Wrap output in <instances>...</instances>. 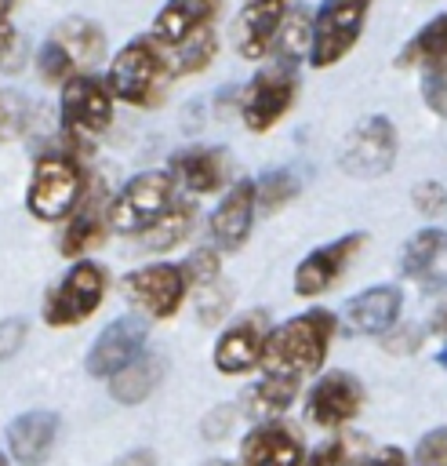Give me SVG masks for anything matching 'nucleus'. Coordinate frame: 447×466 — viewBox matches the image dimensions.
Listing matches in <instances>:
<instances>
[{
    "label": "nucleus",
    "instance_id": "nucleus-1",
    "mask_svg": "<svg viewBox=\"0 0 447 466\" xmlns=\"http://www.w3.org/2000/svg\"><path fill=\"white\" fill-rule=\"evenodd\" d=\"M334 328L338 324H334L331 309H305V313L291 317L287 324H280L265 335L262 368L269 375H291V379L313 375L327 357Z\"/></svg>",
    "mask_w": 447,
    "mask_h": 466
},
{
    "label": "nucleus",
    "instance_id": "nucleus-2",
    "mask_svg": "<svg viewBox=\"0 0 447 466\" xmlns=\"http://www.w3.org/2000/svg\"><path fill=\"white\" fill-rule=\"evenodd\" d=\"M174 80L171 73V58L167 51L153 40V36H134L127 40L105 73V87L113 98L127 102V106H156L167 91V84Z\"/></svg>",
    "mask_w": 447,
    "mask_h": 466
},
{
    "label": "nucleus",
    "instance_id": "nucleus-3",
    "mask_svg": "<svg viewBox=\"0 0 447 466\" xmlns=\"http://www.w3.org/2000/svg\"><path fill=\"white\" fill-rule=\"evenodd\" d=\"M84 189H87V175L76 164V157L44 153L33 164V178H29V189H25V208L40 222H58V218L73 215Z\"/></svg>",
    "mask_w": 447,
    "mask_h": 466
},
{
    "label": "nucleus",
    "instance_id": "nucleus-4",
    "mask_svg": "<svg viewBox=\"0 0 447 466\" xmlns=\"http://www.w3.org/2000/svg\"><path fill=\"white\" fill-rule=\"evenodd\" d=\"M174 178L171 171H142L124 182V189L109 200V229L124 237L149 233L174 208Z\"/></svg>",
    "mask_w": 447,
    "mask_h": 466
},
{
    "label": "nucleus",
    "instance_id": "nucleus-5",
    "mask_svg": "<svg viewBox=\"0 0 447 466\" xmlns=\"http://www.w3.org/2000/svg\"><path fill=\"white\" fill-rule=\"evenodd\" d=\"M371 0H323L313 11V33H309V66L327 69L338 66L360 40L367 25Z\"/></svg>",
    "mask_w": 447,
    "mask_h": 466
},
{
    "label": "nucleus",
    "instance_id": "nucleus-6",
    "mask_svg": "<svg viewBox=\"0 0 447 466\" xmlns=\"http://www.w3.org/2000/svg\"><path fill=\"white\" fill-rule=\"evenodd\" d=\"M105 299V269L91 258H80L69 266V273L47 291L44 299V320L51 328H76L87 320Z\"/></svg>",
    "mask_w": 447,
    "mask_h": 466
},
{
    "label": "nucleus",
    "instance_id": "nucleus-7",
    "mask_svg": "<svg viewBox=\"0 0 447 466\" xmlns=\"http://www.w3.org/2000/svg\"><path fill=\"white\" fill-rule=\"evenodd\" d=\"M294 98H298V73H294V66L273 62L262 73H254L251 84L243 87V95H240V120H243L247 131L262 135V131L276 127L287 116Z\"/></svg>",
    "mask_w": 447,
    "mask_h": 466
},
{
    "label": "nucleus",
    "instance_id": "nucleus-8",
    "mask_svg": "<svg viewBox=\"0 0 447 466\" xmlns=\"http://www.w3.org/2000/svg\"><path fill=\"white\" fill-rule=\"evenodd\" d=\"M396 164V127L389 116H363L342 142L338 167L353 178H382Z\"/></svg>",
    "mask_w": 447,
    "mask_h": 466
},
{
    "label": "nucleus",
    "instance_id": "nucleus-9",
    "mask_svg": "<svg viewBox=\"0 0 447 466\" xmlns=\"http://www.w3.org/2000/svg\"><path fill=\"white\" fill-rule=\"evenodd\" d=\"M113 124V95L94 73H76L62 84V127L69 138L102 135Z\"/></svg>",
    "mask_w": 447,
    "mask_h": 466
},
{
    "label": "nucleus",
    "instance_id": "nucleus-10",
    "mask_svg": "<svg viewBox=\"0 0 447 466\" xmlns=\"http://www.w3.org/2000/svg\"><path fill=\"white\" fill-rule=\"evenodd\" d=\"M124 291L134 306H142L149 317L156 320H167L178 313L189 284L182 277V266H171V262H153V266H142V269H131L124 277Z\"/></svg>",
    "mask_w": 447,
    "mask_h": 466
},
{
    "label": "nucleus",
    "instance_id": "nucleus-11",
    "mask_svg": "<svg viewBox=\"0 0 447 466\" xmlns=\"http://www.w3.org/2000/svg\"><path fill=\"white\" fill-rule=\"evenodd\" d=\"M363 233H345L331 244H320L313 248L298 266H294V295L302 299H313V295H323L327 288H334L342 280V273L349 269V262L356 258V251L363 248Z\"/></svg>",
    "mask_w": 447,
    "mask_h": 466
},
{
    "label": "nucleus",
    "instance_id": "nucleus-12",
    "mask_svg": "<svg viewBox=\"0 0 447 466\" xmlns=\"http://www.w3.org/2000/svg\"><path fill=\"white\" fill-rule=\"evenodd\" d=\"M145 335H149V324L142 317H120V320L105 324L87 350V360H84L87 375L91 379H113L120 368H127L142 353Z\"/></svg>",
    "mask_w": 447,
    "mask_h": 466
},
{
    "label": "nucleus",
    "instance_id": "nucleus-13",
    "mask_svg": "<svg viewBox=\"0 0 447 466\" xmlns=\"http://www.w3.org/2000/svg\"><path fill=\"white\" fill-rule=\"evenodd\" d=\"M360 408H363V386L349 371H327V375H320L316 386L305 397L309 422H316L323 430L345 426L349 419H356Z\"/></svg>",
    "mask_w": 447,
    "mask_h": 466
},
{
    "label": "nucleus",
    "instance_id": "nucleus-14",
    "mask_svg": "<svg viewBox=\"0 0 447 466\" xmlns=\"http://www.w3.org/2000/svg\"><path fill=\"white\" fill-rule=\"evenodd\" d=\"M291 0H243L240 15L233 18V47L240 58L258 62L273 51V40L283 25Z\"/></svg>",
    "mask_w": 447,
    "mask_h": 466
},
{
    "label": "nucleus",
    "instance_id": "nucleus-15",
    "mask_svg": "<svg viewBox=\"0 0 447 466\" xmlns=\"http://www.w3.org/2000/svg\"><path fill=\"white\" fill-rule=\"evenodd\" d=\"M265 313H247L243 320H236L233 328H225L214 342V368L222 375H243L251 368L262 364V350H265Z\"/></svg>",
    "mask_w": 447,
    "mask_h": 466
},
{
    "label": "nucleus",
    "instance_id": "nucleus-16",
    "mask_svg": "<svg viewBox=\"0 0 447 466\" xmlns=\"http://www.w3.org/2000/svg\"><path fill=\"white\" fill-rule=\"evenodd\" d=\"M403 291L396 284H374L345 302V331L349 335H385L400 324Z\"/></svg>",
    "mask_w": 447,
    "mask_h": 466
},
{
    "label": "nucleus",
    "instance_id": "nucleus-17",
    "mask_svg": "<svg viewBox=\"0 0 447 466\" xmlns=\"http://www.w3.org/2000/svg\"><path fill=\"white\" fill-rule=\"evenodd\" d=\"M254 182L251 178H240L233 182V189L222 197V204L211 211V237L222 251H240L247 233H251V222H254Z\"/></svg>",
    "mask_w": 447,
    "mask_h": 466
},
{
    "label": "nucleus",
    "instance_id": "nucleus-18",
    "mask_svg": "<svg viewBox=\"0 0 447 466\" xmlns=\"http://www.w3.org/2000/svg\"><path fill=\"white\" fill-rule=\"evenodd\" d=\"M240 462L243 466H302L305 462V448H302V437L291 426L262 422L243 437Z\"/></svg>",
    "mask_w": 447,
    "mask_h": 466
},
{
    "label": "nucleus",
    "instance_id": "nucleus-19",
    "mask_svg": "<svg viewBox=\"0 0 447 466\" xmlns=\"http://www.w3.org/2000/svg\"><path fill=\"white\" fill-rule=\"evenodd\" d=\"M55 437H58V415L55 411H25L18 419H11L7 426V451L18 466H40L51 448H55Z\"/></svg>",
    "mask_w": 447,
    "mask_h": 466
},
{
    "label": "nucleus",
    "instance_id": "nucleus-20",
    "mask_svg": "<svg viewBox=\"0 0 447 466\" xmlns=\"http://www.w3.org/2000/svg\"><path fill=\"white\" fill-rule=\"evenodd\" d=\"M214 11H218V0H167V4L156 11V18H153L149 36H153L160 47H178V44L189 40L193 33L211 29Z\"/></svg>",
    "mask_w": 447,
    "mask_h": 466
},
{
    "label": "nucleus",
    "instance_id": "nucleus-21",
    "mask_svg": "<svg viewBox=\"0 0 447 466\" xmlns=\"http://www.w3.org/2000/svg\"><path fill=\"white\" fill-rule=\"evenodd\" d=\"M171 178L182 182L189 193H214L229 178V157L225 149H214V146L182 149L171 157Z\"/></svg>",
    "mask_w": 447,
    "mask_h": 466
},
{
    "label": "nucleus",
    "instance_id": "nucleus-22",
    "mask_svg": "<svg viewBox=\"0 0 447 466\" xmlns=\"http://www.w3.org/2000/svg\"><path fill=\"white\" fill-rule=\"evenodd\" d=\"M105 226H109V200H105V193L94 186V193L80 197V204L73 208V215H69V222H65V233H62V240H58V251L69 255V258H73V255H84L87 248H94V244L102 240Z\"/></svg>",
    "mask_w": 447,
    "mask_h": 466
},
{
    "label": "nucleus",
    "instance_id": "nucleus-23",
    "mask_svg": "<svg viewBox=\"0 0 447 466\" xmlns=\"http://www.w3.org/2000/svg\"><path fill=\"white\" fill-rule=\"evenodd\" d=\"M51 40L65 51V58L73 62L76 73H91L102 62V55H105V33H102V25L91 22V18H80V15L62 18L51 29Z\"/></svg>",
    "mask_w": 447,
    "mask_h": 466
},
{
    "label": "nucleus",
    "instance_id": "nucleus-24",
    "mask_svg": "<svg viewBox=\"0 0 447 466\" xmlns=\"http://www.w3.org/2000/svg\"><path fill=\"white\" fill-rule=\"evenodd\" d=\"M396 69H422L440 73L447 69V15L429 18L396 55Z\"/></svg>",
    "mask_w": 447,
    "mask_h": 466
},
{
    "label": "nucleus",
    "instance_id": "nucleus-25",
    "mask_svg": "<svg viewBox=\"0 0 447 466\" xmlns=\"http://www.w3.org/2000/svg\"><path fill=\"white\" fill-rule=\"evenodd\" d=\"M164 371H167V360L160 357V353H138L127 368H120L113 379H109V397L116 400V404H142L156 386H160V379H164Z\"/></svg>",
    "mask_w": 447,
    "mask_h": 466
},
{
    "label": "nucleus",
    "instance_id": "nucleus-26",
    "mask_svg": "<svg viewBox=\"0 0 447 466\" xmlns=\"http://www.w3.org/2000/svg\"><path fill=\"white\" fill-rule=\"evenodd\" d=\"M447 255V233L429 226V229H418L407 244H403V255H400V269L414 280H429L436 277V262Z\"/></svg>",
    "mask_w": 447,
    "mask_h": 466
},
{
    "label": "nucleus",
    "instance_id": "nucleus-27",
    "mask_svg": "<svg viewBox=\"0 0 447 466\" xmlns=\"http://www.w3.org/2000/svg\"><path fill=\"white\" fill-rule=\"evenodd\" d=\"M309 33H313V11L291 7L283 15V25H280L269 55H276V62H283V66H298L309 55Z\"/></svg>",
    "mask_w": 447,
    "mask_h": 466
},
{
    "label": "nucleus",
    "instance_id": "nucleus-28",
    "mask_svg": "<svg viewBox=\"0 0 447 466\" xmlns=\"http://www.w3.org/2000/svg\"><path fill=\"white\" fill-rule=\"evenodd\" d=\"M298 397V379L291 375H269L262 382H254L247 393H243V404L251 415H280L291 408V400Z\"/></svg>",
    "mask_w": 447,
    "mask_h": 466
},
{
    "label": "nucleus",
    "instance_id": "nucleus-29",
    "mask_svg": "<svg viewBox=\"0 0 447 466\" xmlns=\"http://www.w3.org/2000/svg\"><path fill=\"white\" fill-rule=\"evenodd\" d=\"M164 51H167V58H171V73H174V76H189V73H200V69L214 58L218 40H214L211 29H200V33H193L189 40H182L178 47H164Z\"/></svg>",
    "mask_w": 447,
    "mask_h": 466
},
{
    "label": "nucleus",
    "instance_id": "nucleus-30",
    "mask_svg": "<svg viewBox=\"0 0 447 466\" xmlns=\"http://www.w3.org/2000/svg\"><path fill=\"white\" fill-rule=\"evenodd\" d=\"M298 197V178L287 171V167H276V171H265L258 182H254V200L265 215L280 211L283 204H291Z\"/></svg>",
    "mask_w": 447,
    "mask_h": 466
},
{
    "label": "nucleus",
    "instance_id": "nucleus-31",
    "mask_svg": "<svg viewBox=\"0 0 447 466\" xmlns=\"http://www.w3.org/2000/svg\"><path fill=\"white\" fill-rule=\"evenodd\" d=\"M189 226H193V208L189 204H174L149 233H142L145 237V244L149 248H171V244H178L185 233H189Z\"/></svg>",
    "mask_w": 447,
    "mask_h": 466
},
{
    "label": "nucleus",
    "instance_id": "nucleus-32",
    "mask_svg": "<svg viewBox=\"0 0 447 466\" xmlns=\"http://www.w3.org/2000/svg\"><path fill=\"white\" fill-rule=\"evenodd\" d=\"M233 306V284L225 280H211L204 288H196V317L204 324H218Z\"/></svg>",
    "mask_w": 447,
    "mask_h": 466
},
{
    "label": "nucleus",
    "instance_id": "nucleus-33",
    "mask_svg": "<svg viewBox=\"0 0 447 466\" xmlns=\"http://www.w3.org/2000/svg\"><path fill=\"white\" fill-rule=\"evenodd\" d=\"M36 73H40L44 84H65L69 76H76L73 62L65 58V51H62L51 36H47V40L40 44V51H36Z\"/></svg>",
    "mask_w": 447,
    "mask_h": 466
},
{
    "label": "nucleus",
    "instance_id": "nucleus-34",
    "mask_svg": "<svg viewBox=\"0 0 447 466\" xmlns=\"http://www.w3.org/2000/svg\"><path fill=\"white\" fill-rule=\"evenodd\" d=\"M218 269H222V262H218V251L214 248H196L185 262H182V277H185V284L196 291V288H204V284H211V280H218Z\"/></svg>",
    "mask_w": 447,
    "mask_h": 466
},
{
    "label": "nucleus",
    "instance_id": "nucleus-35",
    "mask_svg": "<svg viewBox=\"0 0 447 466\" xmlns=\"http://www.w3.org/2000/svg\"><path fill=\"white\" fill-rule=\"evenodd\" d=\"M353 448L356 441L349 437H327L323 444H316L302 466H353Z\"/></svg>",
    "mask_w": 447,
    "mask_h": 466
},
{
    "label": "nucleus",
    "instance_id": "nucleus-36",
    "mask_svg": "<svg viewBox=\"0 0 447 466\" xmlns=\"http://www.w3.org/2000/svg\"><path fill=\"white\" fill-rule=\"evenodd\" d=\"M422 284L429 299V331L447 335V277H429Z\"/></svg>",
    "mask_w": 447,
    "mask_h": 466
},
{
    "label": "nucleus",
    "instance_id": "nucleus-37",
    "mask_svg": "<svg viewBox=\"0 0 447 466\" xmlns=\"http://www.w3.org/2000/svg\"><path fill=\"white\" fill-rule=\"evenodd\" d=\"M414 462L418 466H447V426H436L418 441Z\"/></svg>",
    "mask_w": 447,
    "mask_h": 466
},
{
    "label": "nucleus",
    "instance_id": "nucleus-38",
    "mask_svg": "<svg viewBox=\"0 0 447 466\" xmlns=\"http://www.w3.org/2000/svg\"><path fill=\"white\" fill-rule=\"evenodd\" d=\"M411 200H414V208H418L422 215H440V211L447 208V189L429 178V182H418V186L411 189Z\"/></svg>",
    "mask_w": 447,
    "mask_h": 466
},
{
    "label": "nucleus",
    "instance_id": "nucleus-39",
    "mask_svg": "<svg viewBox=\"0 0 447 466\" xmlns=\"http://www.w3.org/2000/svg\"><path fill=\"white\" fill-rule=\"evenodd\" d=\"M422 98L436 116H447V69L422 73Z\"/></svg>",
    "mask_w": 447,
    "mask_h": 466
},
{
    "label": "nucleus",
    "instance_id": "nucleus-40",
    "mask_svg": "<svg viewBox=\"0 0 447 466\" xmlns=\"http://www.w3.org/2000/svg\"><path fill=\"white\" fill-rule=\"evenodd\" d=\"M25 335H29V324L22 317H7L0 320V360L15 357L22 346H25Z\"/></svg>",
    "mask_w": 447,
    "mask_h": 466
},
{
    "label": "nucleus",
    "instance_id": "nucleus-41",
    "mask_svg": "<svg viewBox=\"0 0 447 466\" xmlns=\"http://www.w3.org/2000/svg\"><path fill=\"white\" fill-rule=\"evenodd\" d=\"M233 419H236V411H233V404H218V408H211V415H204V422H200V430H204V437H211V441H218V437H225V433L233 430Z\"/></svg>",
    "mask_w": 447,
    "mask_h": 466
},
{
    "label": "nucleus",
    "instance_id": "nucleus-42",
    "mask_svg": "<svg viewBox=\"0 0 447 466\" xmlns=\"http://www.w3.org/2000/svg\"><path fill=\"white\" fill-rule=\"evenodd\" d=\"M414 346H418V331L414 328H400L396 324V328L385 331V350L389 353H411Z\"/></svg>",
    "mask_w": 447,
    "mask_h": 466
},
{
    "label": "nucleus",
    "instance_id": "nucleus-43",
    "mask_svg": "<svg viewBox=\"0 0 447 466\" xmlns=\"http://www.w3.org/2000/svg\"><path fill=\"white\" fill-rule=\"evenodd\" d=\"M353 466H407V455L389 444V448H378V451H371L367 459H360V462H353Z\"/></svg>",
    "mask_w": 447,
    "mask_h": 466
},
{
    "label": "nucleus",
    "instance_id": "nucleus-44",
    "mask_svg": "<svg viewBox=\"0 0 447 466\" xmlns=\"http://www.w3.org/2000/svg\"><path fill=\"white\" fill-rule=\"evenodd\" d=\"M116 466H156V455H153L149 448H134V451L120 455V459H116Z\"/></svg>",
    "mask_w": 447,
    "mask_h": 466
},
{
    "label": "nucleus",
    "instance_id": "nucleus-45",
    "mask_svg": "<svg viewBox=\"0 0 447 466\" xmlns=\"http://www.w3.org/2000/svg\"><path fill=\"white\" fill-rule=\"evenodd\" d=\"M15 47H18V36H15V29H11V25H0V66H7V62H11Z\"/></svg>",
    "mask_w": 447,
    "mask_h": 466
},
{
    "label": "nucleus",
    "instance_id": "nucleus-46",
    "mask_svg": "<svg viewBox=\"0 0 447 466\" xmlns=\"http://www.w3.org/2000/svg\"><path fill=\"white\" fill-rule=\"evenodd\" d=\"M15 4H18V0H0V25H7V15L15 11Z\"/></svg>",
    "mask_w": 447,
    "mask_h": 466
},
{
    "label": "nucleus",
    "instance_id": "nucleus-47",
    "mask_svg": "<svg viewBox=\"0 0 447 466\" xmlns=\"http://www.w3.org/2000/svg\"><path fill=\"white\" fill-rule=\"evenodd\" d=\"M436 364H440V368H447V350H440V353H436Z\"/></svg>",
    "mask_w": 447,
    "mask_h": 466
},
{
    "label": "nucleus",
    "instance_id": "nucleus-48",
    "mask_svg": "<svg viewBox=\"0 0 447 466\" xmlns=\"http://www.w3.org/2000/svg\"><path fill=\"white\" fill-rule=\"evenodd\" d=\"M204 466H229V462H225V459H207Z\"/></svg>",
    "mask_w": 447,
    "mask_h": 466
},
{
    "label": "nucleus",
    "instance_id": "nucleus-49",
    "mask_svg": "<svg viewBox=\"0 0 447 466\" xmlns=\"http://www.w3.org/2000/svg\"><path fill=\"white\" fill-rule=\"evenodd\" d=\"M0 466H7V459H4V455H0Z\"/></svg>",
    "mask_w": 447,
    "mask_h": 466
}]
</instances>
